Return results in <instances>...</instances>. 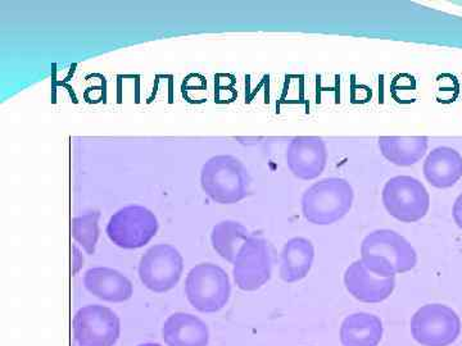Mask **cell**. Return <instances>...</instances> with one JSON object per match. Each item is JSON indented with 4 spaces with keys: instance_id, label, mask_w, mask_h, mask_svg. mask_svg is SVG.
<instances>
[{
    "instance_id": "6da1fadb",
    "label": "cell",
    "mask_w": 462,
    "mask_h": 346,
    "mask_svg": "<svg viewBox=\"0 0 462 346\" xmlns=\"http://www.w3.org/2000/svg\"><path fill=\"white\" fill-rule=\"evenodd\" d=\"M361 262L380 278H394L412 271L418 254L401 233L392 230L370 232L361 244Z\"/></svg>"
},
{
    "instance_id": "7a4b0ae2",
    "label": "cell",
    "mask_w": 462,
    "mask_h": 346,
    "mask_svg": "<svg viewBox=\"0 0 462 346\" xmlns=\"http://www.w3.org/2000/svg\"><path fill=\"white\" fill-rule=\"evenodd\" d=\"M355 191L345 178H322L303 193L300 205L310 223L328 226L345 218L354 205Z\"/></svg>"
},
{
    "instance_id": "3957f363",
    "label": "cell",
    "mask_w": 462,
    "mask_h": 346,
    "mask_svg": "<svg viewBox=\"0 0 462 346\" xmlns=\"http://www.w3.org/2000/svg\"><path fill=\"white\" fill-rule=\"evenodd\" d=\"M200 187L218 205H236L247 198L251 178L247 167L234 156L209 158L200 171Z\"/></svg>"
},
{
    "instance_id": "277c9868",
    "label": "cell",
    "mask_w": 462,
    "mask_h": 346,
    "mask_svg": "<svg viewBox=\"0 0 462 346\" xmlns=\"http://www.w3.org/2000/svg\"><path fill=\"white\" fill-rule=\"evenodd\" d=\"M185 296L200 314H217L230 300L229 275L214 263L197 264L185 280Z\"/></svg>"
},
{
    "instance_id": "5b68a950",
    "label": "cell",
    "mask_w": 462,
    "mask_h": 346,
    "mask_svg": "<svg viewBox=\"0 0 462 346\" xmlns=\"http://www.w3.org/2000/svg\"><path fill=\"white\" fill-rule=\"evenodd\" d=\"M382 202L388 214L402 223H419L430 208V191L412 176L389 178L383 187Z\"/></svg>"
},
{
    "instance_id": "8992f818",
    "label": "cell",
    "mask_w": 462,
    "mask_h": 346,
    "mask_svg": "<svg viewBox=\"0 0 462 346\" xmlns=\"http://www.w3.org/2000/svg\"><path fill=\"white\" fill-rule=\"evenodd\" d=\"M411 335L421 346H449L461 333V320L454 309L445 305H422L412 315Z\"/></svg>"
},
{
    "instance_id": "52a82bcc",
    "label": "cell",
    "mask_w": 462,
    "mask_h": 346,
    "mask_svg": "<svg viewBox=\"0 0 462 346\" xmlns=\"http://www.w3.org/2000/svg\"><path fill=\"white\" fill-rule=\"evenodd\" d=\"M158 227L153 212L142 205H127L109 218L106 232L116 247L139 249L156 236Z\"/></svg>"
},
{
    "instance_id": "ba28073f",
    "label": "cell",
    "mask_w": 462,
    "mask_h": 346,
    "mask_svg": "<svg viewBox=\"0 0 462 346\" xmlns=\"http://www.w3.org/2000/svg\"><path fill=\"white\" fill-rule=\"evenodd\" d=\"M184 260L180 251L170 244H157L145 251L139 262V278L148 290L163 294L180 281Z\"/></svg>"
},
{
    "instance_id": "9c48e42d",
    "label": "cell",
    "mask_w": 462,
    "mask_h": 346,
    "mask_svg": "<svg viewBox=\"0 0 462 346\" xmlns=\"http://www.w3.org/2000/svg\"><path fill=\"white\" fill-rule=\"evenodd\" d=\"M233 264L234 281L240 290H260L273 275V260L269 242L261 236H249Z\"/></svg>"
},
{
    "instance_id": "30bf717a",
    "label": "cell",
    "mask_w": 462,
    "mask_h": 346,
    "mask_svg": "<svg viewBox=\"0 0 462 346\" xmlns=\"http://www.w3.org/2000/svg\"><path fill=\"white\" fill-rule=\"evenodd\" d=\"M120 332V318L107 306L85 305L75 314L74 336L80 346H115Z\"/></svg>"
},
{
    "instance_id": "8fae6325",
    "label": "cell",
    "mask_w": 462,
    "mask_h": 346,
    "mask_svg": "<svg viewBox=\"0 0 462 346\" xmlns=\"http://www.w3.org/2000/svg\"><path fill=\"white\" fill-rule=\"evenodd\" d=\"M328 147L321 138L298 136L285 150V162L294 178L312 181L320 178L328 165Z\"/></svg>"
},
{
    "instance_id": "7c38bea8",
    "label": "cell",
    "mask_w": 462,
    "mask_h": 346,
    "mask_svg": "<svg viewBox=\"0 0 462 346\" xmlns=\"http://www.w3.org/2000/svg\"><path fill=\"white\" fill-rule=\"evenodd\" d=\"M346 291L358 302L376 305L384 302L396 288V278H380L370 272L360 260L349 264L345 272Z\"/></svg>"
},
{
    "instance_id": "4fadbf2b",
    "label": "cell",
    "mask_w": 462,
    "mask_h": 346,
    "mask_svg": "<svg viewBox=\"0 0 462 346\" xmlns=\"http://www.w3.org/2000/svg\"><path fill=\"white\" fill-rule=\"evenodd\" d=\"M422 173L436 189L454 187L462 178V156L454 148L433 149L425 158Z\"/></svg>"
},
{
    "instance_id": "5bb4252c",
    "label": "cell",
    "mask_w": 462,
    "mask_h": 346,
    "mask_svg": "<svg viewBox=\"0 0 462 346\" xmlns=\"http://www.w3.org/2000/svg\"><path fill=\"white\" fill-rule=\"evenodd\" d=\"M84 287L91 296L108 303L127 302L134 293L132 281L117 269L108 267L88 269L84 275Z\"/></svg>"
},
{
    "instance_id": "9a60e30c",
    "label": "cell",
    "mask_w": 462,
    "mask_h": 346,
    "mask_svg": "<svg viewBox=\"0 0 462 346\" xmlns=\"http://www.w3.org/2000/svg\"><path fill=\"white\" fill-rule=\"evenodd\" d=\"M167 346H208V326L190 314H175L167 318L162 327Z\"/></svg>"
},
{
    "instance_id": "2e32d148",
    "label": "cell",
    "mask_w": 462,
    "mask_h": 346,
    "mask_svg": "<svg viewBox=\"0 0 462 346\" xmlns=\"http://www.w3.org/2000/svg\"><path fill=\"white\" fill-rule=\"evenodd\" d=\"M315 260V247L309 239L293 238L285 242L281 257L279 275L287 284L302 281L311 272Z\"/></svg>"
},
{
    "instance_id": "e0dca14e",
    "label": "cell",
    "mask_w": 462,
    "mask_h": 346,
    "mask_svg": "<svg viewBox=\"0 0 462 346\" xmlns=\"http://www.w3.org/2000/svg\"><path fill=\"white\" fill-rule=\"evenodd\" d=\"M378 145L382 156L398 167H411L427 156L430 139L427 136H382Z\"/></svg>"
},
{
    "instance_id": "ac0fdd59",
    "label": "cell",
    "mask_w": 462,
    "mask_h": 346,
    "mask_svg": "<svg viewBox=\"0 0 462 346\" xmlns=\"http://www.w3.org/2000/svg\"><path fill=\"white\" fill-rule=\"evenodd\" d=\"M384 327L378 315L372 314H349L340 326L339 338L343 346H379Z\"/></svg>"
},
{
    "instance_id": "d6986e66",
    "label": "cell",
    "mask_w": 462,
    "mask_h": 346,
    "mask_svg": "<svg viewBox=\"0 0 462 346\" xmlns=\"http://www.w3.org/2000/svg\"><path fill=\"white\" fill-rule=\"evenodd\" d=\"M249 236L251 233L245 224L231 220L221 221L212 229V248L223 260L234 263L240 248L247 241Z\"/></svg>"
},
{
    "instance_id": "ffe728a7",
    "label": "cell",
    "mask_w": 462,
    "mask_h": 346,
    "mask_svg": "<svg viewBox=\"0 0 462 346\" xmlns=\"http://www.w3.org/2000/svg\"><path fill=\"white\" fill-rule=\"evenodd\" d=\"M99 218V212H88L78 215L71 223L72 238L89 256L96 253L98 244Z\"/></svg>"
},
{
    "instance_id": "44dd1931",
    "label": "cell",
    "mask_w": 462,
    "mask_h": 346,
    "mask_svg": "<svg viewBox=\"0 0 462 346\" xmlns=\"http://www.w3.org/2000/svg\"><path fill=\"white\" fill-rule=\"evenodd\" d=\"M452 217L458 229L462 230V193L456 198L454 208H452Z\"/></svg>"
},
{
    "instance_id": "7402d4cb",
    "label": "cell",
    "mask_w": 462,
    "mask_h": 346,
    "mask_svg": "<svg viewBox=\"0 0 462 346\" xmlns=\"http://www.w3.org/2000/svg\"><path fill=\"white\" fill-rule=\"evenodd\" d=\"M138 346H162V345L156 344V342H144V344H141Z\"/></svg>"
}]
</instances>
